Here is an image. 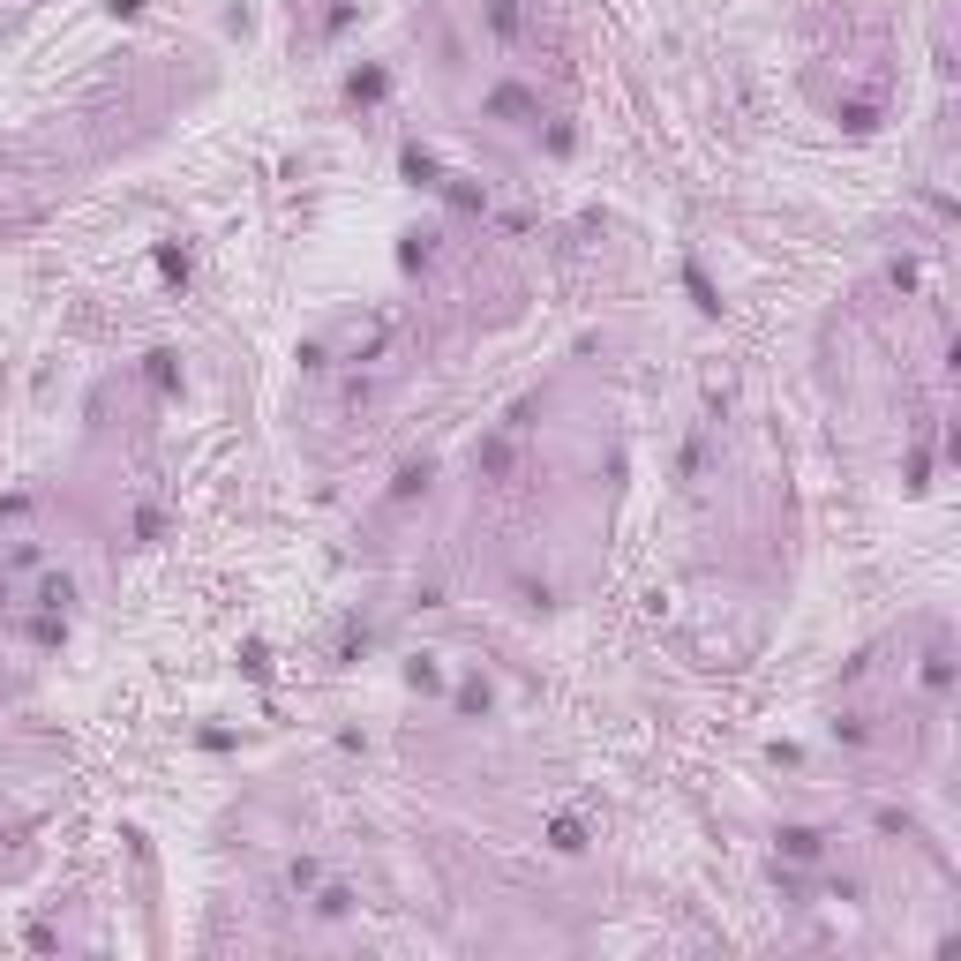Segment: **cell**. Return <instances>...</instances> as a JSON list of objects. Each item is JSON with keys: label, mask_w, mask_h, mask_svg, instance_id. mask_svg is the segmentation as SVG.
Returning <instances> with one entry per match:
<instances>
[{"label": "cell", "mask_w": 961, "mask_h": 961, "mask_svg": "<svg viewBox=\"0 0 961 961\" xmlns=\"http://www.w3.org/2000/svg\"><path fill=\"white\" fill-rule=\"evenodd\" d=\"M947 676H954V661H947V646H932V661H924V684H932V692H947Z\"/></svg>", "instance_id": "cell-1"}, {"label": "cell", "mask_w": 961, "mask_h": 961, "mask_svg": "<svg viewBox=\"0 0 961 961\" xmlns=\"http://www.w3.org/2000/svg\"><path fill=\"white\" fill-rule=\"evenodd\" d=\"M781 849H789V856H819V833H812V827H789V833H781Z\"/></svg>", "instance_id": "cell-2"}, {"label": "cell", "mask_w": 961, "mask_h": 961, "mask_svg": "<svg viewBox=\"0 0 961 961\" xmlns=\"http://www.w3.org/2000/svg\"><path fill=\"white\" fill-rule=\"evenodd\" d=\"M489 15H496V31H504V38H518V0H496Z\"/></svg>", "instance_id": "cell-3"}]
</instances>
